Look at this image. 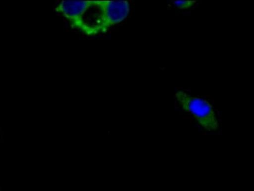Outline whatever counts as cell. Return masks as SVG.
<instances>
[{"label": "cell", "mask_w": 254, "mask_h": 191, "mask_svg": "<svg viewBox=\"0 0 254 191\" xmlns=\"http://www.w3.org/2000/svg\"><path fill=\"white\" fill-rule=\"evenodd\" d=\"M99 14L96 21L98 33H106L112 26L124 21L130 10L128 0H96Z\"/></svg>", "instance_id": "obj_2"}, {"label": "cell", "mask_w": 254, "mask_h": 191, "mask_svg": "<svg viewBox=\"0 0 254 191\" xmlns=\"http://www.w3.org/2000/svg\"><path fill=\"white\" fill-rule=\"evenodd\" d=\"M174 98L176 106L190 116L202 129L214 132L219 129L217 113L206 98L193 96L184 90L176 91Z\"/></svg>", "instance_id": "obj_1"}, {"label": "cell", "mask_w": 254, "mask_h": 191, "mask_svg": "<svg viewBox=\"0 0 254 191\" xmlns=\"http://www.w3.org/2000/svg\"><path fill=\"white\" fill-rule=\"evenodd\" d=\"M95 2L96 0H62L57 4L55 9L68 21L72 28L91 36L93 34L86 25L84 16Z\"/></svg>", "instance_id": "obj_3"}, {"label": "cell", "mask_w": 254, "mask_h": 191, "mask_svg": "<svg viewBox=\"0 0 254 191\" xmlns=\"http://www.w3.org/2000/svg\"><path fill=\"white\" fill-rule=\"evenodd\" d=\"M196 2L195 0H171L168 5L179 9H186L191 8Z\"/></svg>", "instance_id": "obj_4"}]
</instances>
